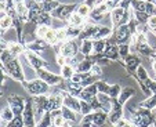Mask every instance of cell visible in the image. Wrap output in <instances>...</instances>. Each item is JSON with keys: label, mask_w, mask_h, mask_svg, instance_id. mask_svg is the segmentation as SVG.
<instances>
[{"label": "cell", "mask_w": 156, "mask_h": 127, "mask_svg": "<svg viewBox=\"0 0 156 127\" xmlns=\"http://www.w3.org/2000/svg\"><path fill=\"white\" fill-rule=\"evenodd\" d=\"M22 84H24V87L28 90V93L32 94L33 97L46 95L50 91V86H48L46 82H43L41 79H33V80H30V82H24Z\"/></svg>", "instance_id": "cell-1"}, {"label": "cell", "mask_w": 156, "mask_h": 127, "mask_svg": "<svg viewBox=\"0 0 156 127\" xmlns=\"http://www.w3.org/2000/svg\"><path fill=\"white\" fill-rule=\"evenodd\" d=\"M3 71H4V73L10 75L12 79L20 80V82H22V83L25 82L24 72H22V68H21V64L15 58H11L9 62H6V64H4V65H3Z\"/></svg>", "instance_id": "cell-2"}, {"label": "cell", "mask_w": 156, "mask_h": 127, "mask_svg": "<svg viewBox=\"0 0 156 127\" xmlns=\"http://www.w3.org/2000/svg\"><path fill=\"white\" fill-rule=\"evenodd\" d=\"M37 76H39V79H41L43 82H46L48 84L50 87H57V86H61L62 83V76H58V75H55V73H53V72H48V71H46V69H39L37 71Z\"/></svg>", "instance_id": "cell-3"}, {"label": "cell", "mask_w": 156, "mask_h": 127, "mask_svg": "<svg viewBox=\"0 0 156 127\" xmlns=\"http://www.w3.org/2000/svg\"><path fill=\"white\" fill-rule=\"evenodd\" d=\"M25 105H27V101H25L24 98L18 97V95H11V97H9V107L12 109L15 116H20L24 113Z\"/></svg>", "instance_id": "cell-4"}, {"label": "cell", "mask_w": 156, "mask_h": 127, "mask_svg": "<svg viewBox=\"0 0 156 127\" xmlns=\"http://www.w3.org/2000/svg\"><path fill=\"white\" fill-rule=\"evenodd\" d=\"M25 57H27L28 62H29V65L32 66L33 69H36V71H39V69H43L44 66H47L48 64L46 61H44L43 58H41L39 54L33 53V51L28 50L27 53H25Z\"/></svg>", "instance_id": "cell-5"}, {"label": "cell", "mask_w": 156, "mask_h": 127, "mask_svg": "<svg viewBox=\"0 0 156 127\" xmlns=\"http://www.w3.org/2000/svg\"><path fill=\"white\" fill-rule=\"evenodd\" d=\"M77 50H79V47H77L76 41L69 40V41H65L64 44L59 47V54L64 55L65 58H72V57H75L77 54Z\"/></svg>", "instance_id": "cell-6"}, {"label": "cell", "mask_w": 156, "mask_h": 127, "mask_svg": "<svg viewBox=\"0 0 156 127\" xmlns=\"http://www.w3.org/2000/svg\"><path fill=\"white\" fill-rule=\"evenodd\" d=\"M64 93L65 91H58L54 94L48 95V108L51 111H57V109H62L64 107Z\"/></svg>", "instance_id": "cell-7"}, {"label": "cell", "mask_w": 156, "mask_h": 127, "mask_svg": "<svg viewBox=\"0 0 156 127\" xmlns=\"http://www.w3.org/2000/svg\"><path fill=\"white\" fill-rule=\"evenodd\" d=\"M64 107L72 109L73 112L80 113L82 111V105H80V100L77 97H73V95H69L68 93H64Z\"/></svg>", "instance_id": "cell-8"}, {"label": "cell", "mask_w": 156, "mask_h": 127, "mask_svg": "<svg viewBox=\"0 0 156 127\" xmlns=\"http://www.w3.org/2000/svg\"><path fill=\"white\" fill-rule=\"evenodd\" d=\"M133 33L131 30H130L129 25H122V26L118 28V30H116V41H118L119 44H129L127 43V40L129 39H131Z\"/></svg>", "instance_id": "cell-9"}, {"label": "cell", "mask_w": 156, "mask_h": 127, "mask_svg": "<svg viewBox=\"0 0 156 127\" xmlns=\"http://www.w3.org/2000/svg\"><path fill=\"white\" fill-rule=\"evenodd\" d=\"M22 119H24L25 126H35V113H33V108H32V101L28 102L25 105V111L22 113Z\"/></svg>", "instance_id": "cell-10"}, {"label": "cell", "mask_w": 156, "mask_h": 127, "mask_svg": "<svg viewBox=\"0 0 156 127\" xmlns=\"http://www.w3.org/2000/svg\"><path fill=\"white\" fill-rule=\"evenodd\" d=\"M108 112H105L104 109H98L93 112V123L97 127H101L102 124H105L108 122Z\"/></svg>", "instance_id": "cell-11"}, {"label": "cell", "mask_w": 156, "mask_h": 127, "mask_svg": "<svg viewBox=\"0 0 156 127\" xmlns=\"http://www.w3.org/2000/svg\"><path fill=\"white\" fill-rule=\"evenodd\" d=\"M27 47H28V50H30V51H35L36 54H40L41 51L46 48V40H33V41H29L27 44Z\"/></svg>", "instance_id": "cell-12"}, {"label": "cell", "mask_w": 156, "mask_h": 127, "mask_svg": "<svg viewBox=\"0 0 156 127\" xmlns=\"http://www.w3.org/2000/svg\"><path fill=\"white\" fill-rule=\"evenodd\" d=\"M68 24H69V26H82V25L84 24V17H82L79 12L75 11L69 15Z\"/></svg>", "instance_id": "cell-13"}, {"label": "cell", "mask_w": 156, "mask_h": 127, "mask_svg": "<svg viewBox=\"0 0 156 127\" xmlns=\"http://www.w3.org/2000/svg\"><path fill=\"white\" fill-rule=\"evenodd\" d=\"M7 50L11 53L12 58H17V57H20V55H22V54H24V46L14 41V43H10V44L7 46Z\"/></svg>", "instance_id": "cell-14"}, {"label": "cell", "mask_w": 156, "mask_h": 127, "mask_svg": "<svg viewBox=\"0 0 156 127\" xmlns=\"http://www.w3.org/2000/svg\"><path fill=\"white\" fill-rule=\"evenodd\" d=\"M80 53L86 57H88L93 53V40L91 39H86V40L80 41Z\"/></svg>", "instance_id": "cell-15"}, {"label": "cell", "mask_w": 156, "mask_h": 127, "mask_svg": "<svg viewBox=\"0 0 156 127\" xmlns=\"http://www.w3.org/2000/svg\"><path fill=\"white\" fill-rule=\"evenodd\" d=\"M44 40H46V43L50 46H57V43H59L58 40V36H57V30L55 29H48L47 35H46V37H44Z\"/></svg>", "instance_id": "cell-16"}, {"label": "cell", "mask_w": 156, "mask_h": 127, "mask_svg": "<svg viewBox=\"0 0 156 127\" xmlns=\"http://www.w3.org/2000/svg\"><path fill=\"white\" fill-rule=\"evenodd\" d=\"M14 118H15V113L12 112V109L9 107V105H7L6 108H3V111H2V123L9 124Z\"/></svg>", "instance_id": "cell-17"}, {"label": "cell", "mask_w": 156, "mask_h": 127, "mask_svg": "<svg viewBox=\"0 0 156 127\" xmlns=\"http://www.w3.org/2000/svg\"><path fill=\"white\" fill-rule=\"evenodd\" d=\"M141 108L151 111V112H152V111H155L156 109V94H153L152 97H148L147 100L141 104Z\"/></svg>", "instance_id": "cell-18"}, {"label": "cell", "mask_w": 156, "mask_h": 127, "mask_svg": "<svg viewBox=\"0 0 156 127\" xmlns=\"http://www.w3.org/2000/svg\"><path fill=\"white\" fill-rule=\"evenodd\" d=\"M104 57H106V58H111V59H116L119 57V48L115 47V46L112 44H108V47H106V50L104 51Z\"/></svg>", "instance_id": "cell-19"}, {"label": "cell", "mask_w": 156, "mask_h": 127, "mask_svg": "<svg viewBox=\"0 0 156 127\" xmlns=\"http://www.w3.org/2000/svg\"><path fill=\"white\" fill-rule=\"evenodd\" d=\"M108 44L105 40H93V53L98 54V53H104L106 50Z\"/></svg>", "instance_id": "cell-20"}, {"label": "cell", "mask_w": 156, "mask_h": 127, "mask_svg": "<svg viewBox=\"0 0 156 127\" xmlns=\"http://www.w3.org/2000/svg\"><path fill=\"white\" fill-rule=\"evenodd\" d=\"M73 75H75V68H72V66L68 65V64L61 68V76L64 80H71Z\"/></svg>", "instance_id": "cell-21"}, {"label": "cell", "mask_w": 156, "mask_h": 127, "mask_svg": "<svg viewBox=\"0 0 156 127\" xmlns=\"http://www.w3.org/2000/svg\"><path fill=\"white\" fill-rule=\"evenodd\" d=\"M111 29L109 28H106V26H98V30H97V33H95V36L93 39L94 40H104V39L106 37V36H111Z\"/></svg>", "instance_id": "cell-22"}, {"label": "cell", "mask_w": 156, "mask_h": 127, "mask_svg": "<svg viewBox=\"0 0 156 127\" xmlns=\"http://www.w3.org/2000/svg\"><path fill=\"white\" fill-rule=\"evenodd\" d=\"M131 7H133V10H136L137 12L147 11L148 2H144V0H133V2H131Z\"/></svg>", "instance_id": "cell-23"}, {"label": "cell", "mask_w": 156, "mask_h": 127, "mask_svg": "<svg viewBox=\"0 0 156 127\" xmlns=\"http://www.w3.org/2000/svg\"><path fill=\"white\" fill-rule=\"evenodd\" d=\"M133 93L134 91H133V89H130V87L122 90L120 95H119V98H118L119 104H120V105H124V102H127V100H129L130 97H133Z\"/></svg>", "instance_id": "cell-24"}, {"label": "cell", "mask_w": 156, "mask_h": 127, "mask_svg": "<svg viewBox=\"0 0 156 127\" xmlns=\"http://www.w3.org/2000/svg\"><path fill=\"white\" fill-rule=\"evenodd\" d=\"M36 124H37V127H51L53 126V118H51L50 112L44 113V116L40 119V122Z\"/></svg>", "instance_id": "cell-25"}, {"label": "cell", "mask_w": 156, "mask_h": 127, "mask_svg": "<svg viewBox=\"0 0 156 127\" xmlns=\"http://www.w3.org/2000/svg\"><path fill=\"white\" fill-rule=\"evenodd\" d=\"M126 65L130 68V71H133V69L138 68V66H140V59H138V57H136V55H129V57L126 58Z\"/></svg>", "instance_id": "cell-26"}, {"label": "cell", "mask_w": 156, "mask_h": 127, "mask_svg": "<svg viewBox=\"0 0 156 127\" xmlns=\"http://www.w3.org/2000/svg\"><path fill=\"white\" fill-rule=\"evenodd\" d=\"M83 28L80 26H68L66 28V32H68V37L69 39H76L80 36V33H82Z\"/></svg>", "instance_id": "cell-27"}, {"label": "cell", "mask_w": 156, "mask_h": 127, "mask_svg": "<svg viewBox=\"0 0 156 127\" xmlns=\"http://www.w3.org/2000/svg\"><path fill=\"white\" fill-rule=\"evenodd\" d=\"M91 11H93V10L90 9V6H88V4H86V3L77 6V9H76V12H79V14L82 15V17H84V18L91 14Z\"/></svg>", "instance_id": "cell-28"}, {"label": "cell", "mask_w": 156, "mask_h": 127, "mask_svg": "<svg viewBox=\"0 0 156 127\" xmlns=\"http://www.w3.org/2000/svg\"><path fill=\"white\" fill-rule=\"evenodd\" d=\"M12 22H14V19H12V17H10V15H3V18H2V30L3 32H6L9 28H11Z\"/></svg>", "instance_id": "cell-29"}, {"label": "cell", "mask_w": 156, "mask_h": 127, "mask_svg": "<svg viewBox=\"0 0 156 127\" xmlns=\"http://www.w3.org/2000/svg\"><path fill=\"white\" fill-rule=\"evenodd\" d=\"M48 29H50V28H48L47 25H39L37 29H36V32H35L36 37H39V39H41V40H44V37H46V35H47Z\"/></svg>", "instance_id": "cell-30"}, {"label": "cell", "mask_w": 156, "mask_h": 127, "mask_svg": "<svg viewBox=\"0 0 156 127\" xmlns=\"http://www.w3.org/2000/svg\"><path fill=\"white\" fill-rule=\"evenodd\" d=\"M120 93H122V87L119 86V84H113V86H111V90H109L108 95L111 98H113V100H118Z\"/></svg>", "instance_id": "cell-31"}, {"label": "cell", "mask_w": 156, "mask_h": 127, "mask_svg": "<svg viewBox=\"0 0 156 127\" xmlns=\"http://www.w3.org/2000/svg\"><path fill=\"white\" fill-rule=\"evenodd\" d=\"M137 77H138V80H140V82H147V80L149 79V76H148V72H147V69H145L142 65H140L138 68H137Z\"/></svg>", "instance_id": "cell-32"}, {"label": "cell", "mask_w": 156, "mask_h": 127, "mask_svg": "<svg viewBox=\"0 0 156 127\" xmlns=\"http://www.w3.org/2000/svg\"><path fill=\"white\" fill-rule=\"evenodd\" d=\"M93 64L88 59H84V61L80 64L79 66L76 68V72H82V73H86V72H90V69H91Z\"/></svg>", "instance_id": "cell-33"}, {"label": "cell", "mask_w": 156, "mask_h": 127, "mask_svg": "<svg viewBox=\"0 0 156 127\" xmlns=\"http://www.w3.org/2000/svg\"><path fill=\"white\" fill-rule=\"evenodd\" d=\"M7 127H25V123H24V119L22 116H15L9 124Z\"/></svg>", "instance_id": "cell-34"}, {"label": "cell", "mask_w": 156, "mask_h": 127, "mask_svg": "<svg viewBox=\"0 0 156 127\" xmlns=\"http://www.w3.org/2000/svg\"><path fill=\"white\" fill-rule=\"evenodd\" d=\"M137 48H138V51L142 54V55H151V54H153L155 51L151 48V46L148 44V43H145V44H140L137 46Z\"/></svg>", "instance_id": "cell-35"}, {"label": "cell", "mask_w": 156, "mask_h": 127, "mask_svg": "<svg viewBox=\"0 0 156 127\" xmlns=\"http://www.w3.org/2000/svg\"><path fill=\"white\" fill-rule=\"evenodd\" d=\"M119 55L123 57V58H127L130 55V46L129 44H119Z\"/></svg>", "instance_id": "cell-36"}, {"label": "cell", "mask_w": 156, "mask_h": 127, "mask_svg": "<svg viewBox=\"0 0 156 127\" xmlns=\"http://www.w3.org/2000/svg\"><path fill=\"white\" fill-rule=\"evenodd\" d=\"M97 87H98V93H105V94H108L109 90H111V86L106 82H102V80L97 82Z\"/></svg>", "instance_id": "cell-37"}, {"label": "cell", "mask_w": 156, "mask_h": 127, "mask_svg": "<svg viewBox=\"0 0 156 127\" xmlns=\"http://www.w3.org/2000/svg\"><path fill=\"white\" fill-rule=\"evenodd\" d=\"M149 17H151V15L148 14L147 11L137 12V14H136V19H137V22H140V24H144V22H148Z\"/></svg>", "instance_id": "cell-38"}, {"label": "cell", "mask_w": 156, "mask_h": 127, "mask_svg": "<svg viewBox=\"0 0 156 127\" xmlns=\"http://www.w3.org/2000/svg\"><path fill=\"white\" fill-rule=\"evenodd\" d=\"M57 30V36H58V40L59 41H66V39H68V32H66V28H58Z\"/></svg>", "instance_id": "cell-39"}, {"label": "cell", "mask_w": 156, "mask_h": 127, "mask_svg": "<svg viewBox=\"0 0 156 127\" xmlns=\"http://www.w3.org/2000/svg\"><path fill=\"white\" fill-rule=\"evenodd\" d=\"M90 73L93 75V76H101L102 75V68H101V65L98 64V62H95V64H93L91 69H90Z\"/></svg>", "instance_id": "cell-40"}, {"label": "cell", "mask_w": 156, "mask_h": 127, "mask_svg": "<svg viewBox=\"0 0 156 127\" xmlns=\"http://www.w3.org/2000/svg\"><path fill=\"white\" fill-rule=\"evenodd\" d=\"M120 2L122 0H105L104 3L109 7V10H115V9H118V7L120 6Z\"/></svg>", "instance_id": "cell-41"}, {"label": "cell", "mask_w": 156, "mask_h": 127, "mask_svg": "<svg viewBox=\"0 0 156 127\" xmlns=\"http://www.w3.org/2000/svg\"><path fill=\"white\" fill-rule=\"evenodd\" d=\"M57 64H58L59 66H64V65H66V64H68V58H65L64 55H61V54H58V55H57Z\"/></svg>", "instance_id": "cell-42"}, {"label": "cell", "mask_w": 156, "mask_h": 127, "mask_svg": "<svg viewBox=\"0 0 156 127\" xmlns=\"http://www.w3.org/2000/svg\"><path fill=\"white\" fill-rule=\"evenodd\" d=\"M147 24H148V26H149L151 29H153V28H156V15H153V14L151 15Z\"/></svg>", "instance_id": "cell-43"}, {"label": "cell", "mask_w": 156, "mask_h": 127, "mask_svg": "<svg viewBox=\"0 0 156 127\" xmlns=\"http://www.w3.org/2000/svg\"><path fill=\"white\" fill-rule=\"evenodd\" d=\"M62 127H77L76 126V122H71V120H66L64 123V126Z\"/></svg>", "instance_id": "cell-44"}, {"label": "cell", "mask_w": 156, "mask_h": 127, "mask_svg": "<svg viewBox=\"0 0 156 127\" xmlns=\"http://www.w3.org/2000/svg\"><path fill=\"white\" fill-rule=\"evenodd\" d=\"M152 68H153V71L156 72V58H155V59H153V61H152Z\"/></svg>", "instance_id": "cell-45"}, {"label": "cell", "mask_w": 156, "mask_h": 127, "mask_svg": "<svg viewBox=\"0 0 156 127\" xmlns=\"http://www.w3.org/2000/svg\"><path fill=\"white\" fill-rule=\"evenodd\" d=\"M33 2H35V3H46V2H48V0H33Z\"/></svg>", "instance_id": "cell-46"}, {"label": "cell", "mask_w": 156, "mask_h": 127, "mask_svg": "<svg viewBox=\"0 0 156 127\" xmlns=\"http://www.w3.org/2000/svg\"><path fill=\"white\" fill-rule=\"evenodd\" d=\"M151 32H152V33H153V35H155V36H156V28H153V29H151Z\"/></svg>", "instance_id": "cell-47"}, {"label": "cell", "mask_w": 156, "mask_h": 127, "mask_svg": "<svg viewBox=\"0 0 156 127\" xmlns=\"http://www.w3.org/2000/svg\"><path fill=\"white\" fill-rule=\"evenodd\" d=\"M153 15H156V9H155V10H153Z\"/></svg>", "instance_id": "cell-48"}, {"label": "cell", "mask_w": 156, "mask_h": 127, "mask_svg": "<svg viewBox=\"0 0 156 127\" xmlns=\"http://www.w3.org/2000/svg\"><path fill=\"white\" fill-rule=\"evenodd\" d=\"M25 127H35V126H25Z\"/></svg>", "instance_id": "cell-49"}, {"label": "cell", "mask_w": 156, "mask_h": 127, "mask_svg": "<svg viewBox=\"0 0 156 127\" xmlns=\"http://www.w3.org/2000/svg\"><path fill=\"white\" fill-rule=\"evenodd\" d=\"M152 127H156V123H155V124H153V126H152Z\"/></svg>", "instance_id": "cell-50"}, {"label": "cell", "mask_w": 156, "mask_h": 127, "mask_svg": "<svg viewBox=\"0 0 156 127\" xmlns=\"http://www.w3.org/2000/svg\"><path fill=\"white\" fill-rule=\"evenodd\" d=\"M155 77H156V72H155Z\"/></svg>", "instance_id": "cell-51"}, {"label": "cell", "mask_w": 156, "mask_h": 127, "mask_svg": "<svg viewBox=\"0 0 156 127\" xmlns=\"http://www.w3.org/2000/svg\"><path fill=\"white\" fill-rule=\"evenodd\" d=\"M155 54H156V50H155Z\"/></svg>", "instance_id": "cell-52"}]
</instances>
